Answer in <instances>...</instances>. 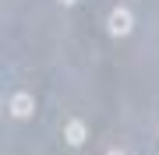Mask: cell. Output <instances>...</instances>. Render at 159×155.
Returning <instances> with one entry per match:
<instances>
[{"label":"cell","mask_w":159,"mask_h":155,"mask_svg":"<svg viewBox=\"0 0 159 155\" xmlns=\"http://www.w3.org/2000/svg\"><path fill=\"white\" fill-rule=\"evenodd\" d=\"M106 32L113 35V39H124V35L134 32V14L127 11V7H113L106 18Z\"/></svg>","instance_id":"obj_1"},{"label":"cell","mask_w":159,"mask_h":155,"mask_svg":"<svg viewBox=\"0 0 159 155\" xmlns=\"http://www.w3.org/2000/svg\"><path fill=\"white\" fill-rule=\"evenodd\" d=\"M7 116H11V120H32L35 116V99L29 92H14L7 99Z\"/></svg>","instance_id":"obj_2"},{"label":"cell","mask_w":159,"mask_h":155,"mask_svg":"<svg viewBox=\"0 0 159 155\" xmlns=\"http://www.w3.org/2000/svg\"><path fill=\"white\" fill-rule=\"evenodd\" d=\"M64 141H67L71 148H81V144L89 141V123L78 120V116H71V120L64 123Z\"/></svg>","instance_id":"obj_3"},{"label":"cell","mask_w":159,"mask_h":155,"mask_svg":"<svg viewBox=\"0 0 159 155\" xmlns=\"http://www.w3.org/2000/svg\"><path fill=\"white\" fill-rule=\"evenodd\" d=\"M106 155H127V152H124V148H110Z\"/></svg>","instance_id":"obj_4"},{"label":"cell","mask_w":159,"mask_h":155,"mask_svg":"<svg viewBox=\"0 0 159 155\" xmlns=\"http://www.w3.org/2000/svg\"><path fill=\"white\" fill-rule=\"evenodd\" d=\"M74 4H78V0H60V7H74Z\"/></svg>","instance_id":"obj_5"}]
</instances>
